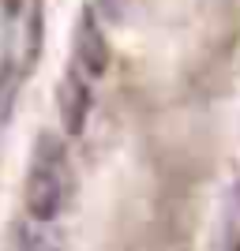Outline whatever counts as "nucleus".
Returning a JSON list of instances; mask_svg holds the SVG:
<instances>
[{
    "mask_svg": "<svg viewBox=\"0 0 240 251\" xmlns=\"http://www.w3.org/2000/svg\"><path fill=\"white\" fill-rule=\"evenodd\" d=\"M135 4L139 0H94V11L102 15V19H109V23H124Z\"/></svg>",
    "mask_w": 240,
    "mask_h": 251,
    "instance_id": "7",
    "label": "nucleus"
},
{
    "mask_svg": "<svg viewBox=\"0 0 240 251\" xmlns=\"http://www.w3.org/2000/svg\"><path fill=\"white\" fill-rule=\"evenodd\" d=\"M221 251H240V180L233 184L221 210Z\"/></svg>",
    "mask_w": 240,
    "mask_h": 251,
    "instance_id": "6",
    "label": "nucleus"
},
{
    "mask_svg": "<svg viewBox=\"0 0 240 251\" xmlns=\"http://www.w3.org/2000/svg\"><path fill=\"white\" fill-rule=\"evenodd\" d=\"M90 75H83L79 68H68V75L60 79L56 86V109H60V120H64V131L68 135H79L90 116V105H94V90H90Z\"/></svg>",
    "mask_w": 240,
    "mask_h": 251,
    "instance_id": "3",
    "label": "nucleus"
},
{
    "mask_svg": "<svg viewBox=\"0 0 240 251\" xmlns=\"http://www.w3.org/2000/svg\"><path fill=\"white\" fill-rule=\"evenodd\" d=\"M11 251H64L56 232L45 225V221H27L15 229V240H11Z\"/></svg>",
    "mask_w": 240,
    "mask_h": 251,
    "instance_id": "4",
    "label": "nucleus"
},
{
    "mask_svg": "<svg viewBox=\"0 0 240 251\" xmlns=\"http://www.w3.org/2000/svg\"><path fill=\"white\" fill-rule=\"evenodd\" d=\"M72 64L90 79H102L105 68H109V42H105V30H102V15L94 8L79 11L75 38H72Z\"/></svg>",
    "mask_w": 240,
    "mask_h": 251,
    "instance_id": "2",
    "label": "nucleus"
},
{
    "mask_svg": "<svg viewBox=\"0 0 240 251\" xmlns=\"http://www.w3.org/2000/svg\"><path fill=\"white\" fill-rule=\"evenodd\" d=\"M75 195V169L72 154L56 131H42L34 143L30 165H27V184H23V206L30 221H53L72 206Z\"/></svg>",
    "mask_w": 240,
    "mask_h": 251,
    "instance_id": "1",
    "label": "nucleus"
},
{
    "mask_svg": "<svg viewBox=\"0 0 240 251\" xmlns=\"http://www.w3.org/2000/svg\"><path fill=\"white\" fill-rule=\"evenodd\" d=\"M4 8H8V11H15V8H19V0H4Z\"/></svg>",
    "mask_w": 240,
    "mask_h": 251,
    "instance_id": "8",
    "label": "nucleus"
},
{
    "mask_svg": "<svg viewBox=\"0 0 240 251\" xmlns=\"http://www.w3.org/2000/svg\"><path fill=\"white\" fill-rule=\"evenodd\" d=\"M19 79H23V68L15 60H4V64H0V131H4L8 120H11L15 94H19Z\"/></svg>",
    "mask_w": 240,
    "mask_h": 251,
    "instance_id": "5",
    "label": "nucleus"
}]
</instances>
